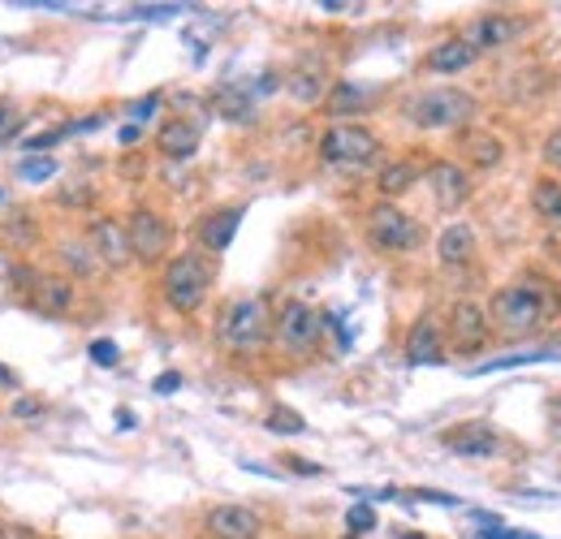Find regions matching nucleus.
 <instances>
[{
    "label": "nucleus",
    "instance_id": "obj_9",
    "mask_svg": "<svg viewBox=\"0 0 561 539\" xmlns=\"http://www.w3.org/2000/svg\"><path fill=\"white\" fill-rule=\"evenodd\" d=\"M13 285H22V298L35 316H66L73 307V280L70 276H53V272H35V268H18L13 272Z\"/></svg>",
    "mask_w": 561,
    "mask_h": 539
},
{
    "label": "nucleus",
    "instance_id": "obj_34",
    "mask_svg": "<svg viewBox=\"0 0 561 539\" xmlns=\"http://www.w3.org/2000/svg\"><path fill=\"white\" fill-rule=\"evenodd\" d=\"M173 13H186V4H139V9H130V18H173Z\"/></svg>",
    "mask_w": 561,
    "mask_h": 539
},
{
    "label": "nucleus",
    "instance_id": "obj_5",
    "mask_svg": "<svg viewBox=\"0 0 561 539\" xmlns=\"http://www.w3.org/2000/svg\"><path fill=\"white\" fill-rule=\"evenodd\" d=\"M273 337L285 354H294V358H307V354H316L320 349V337H324V316L311 307V302H302V298H289V302H280V311L273 316Z\"/></svg>",
    "mask_w": 561,
    "mask_h": 539
},
{
    "label": "nucleus",
    "instance_id": "obj_8",
    "mask_svg": "<svg viewBox=\"0 0 561 539\" xmlns=\"http://www.w3.org/2000/svg\"><path fill=\"white\" fill-rule=\"evenodd\" d=\"M126 242L139 264H160L173 251V225H169V216H160L151 207H135L126 216Z\"/></svg>",
    "mask_w": 561,
    "mask_h": 539
},
{
    "label": "nucleus",
    "instance_id": "obj_36",
    "mask_svg": "<svg viewBox=\"0 0 561 539\" xmlns=\"http://www.w3.org/2000/svg\"><path fill=\"white\" fill-rule=\"evenodd\" d=\"M156 108H160V91H151V95H142L139 104L130 108V117H135V126H139V122H151V113H156Z\"/></svg>",
    "mask_w": 561,
    "mask_h": 539
},
{
    "label": "nucleus",
    "instance_id": "obj_25",
    "mask_svg": "<svg viewBox=\"0 0 561 539\" xmlns=\"http://www.w3.org/2000/svg\"><path fill=\"white\" fill-rule=\"evenodd\" d=\"M531 211H536L540 220H549V225L561 229V182L540 177V182L531 186Z\"/></svg>",
    "mask_w": 561,
    "mask_h": 539
},
{
    "label": "nucleus",
    "instance_id": "obj_23",
    "mask_svg": "<svg viewBox=\"0 0 561 539\" xmlns=\"http://www.w3.org/2000/svg\"><path fill=\"white\" fill-rule=\"evenodd\" d=\"M423 182V164H415V160H393V164H385L380 169V195H385V203L402 199L411 186H420Z\"/></svg>",
    "mask_w": 561,
    "mask_h": 539
},
{
    "label": "nucleus",
    "instance_id": "obj_38",
    "mask_svg": "<svg viewBox=\"0 0 561 539\" xmlns=\"http://www.w3.org/2000/svg\"><path fill=\"white\" fill-rule=\"evenodd\" d=\"M61 135H66V130H44V135L26 138V151H44V147H57V142H61Z\"/></svg>",
    "mask_w": 561,
    "mask_h": 539
},
{
    "label": "nucleus",
    "instance_id": "obj_40",
    "mask_svg": "<svg viewBox=\"0 0 561 539\" xmlns=\"http://www.w3.org/2000/svg\"><path fill=\"white\" fill-rule=\"evenodd\" d=\"M549 432H553V440L561 445V398L549 402Z\"/></svg>",
    "mask_w": 561,
    "mask_h": 539
},
{
    "label": "nucleus",
    "instance_id": "obj_12",
    "mask_svg": "<svg viewBox=\"0 0 561 539\" xmlns=\"http://www.w3.org/2000/svg\"><path fill=\"white\" fill-rule=\"evenodd\" d=\"M423 182H427L432 203H436L440 211H458V207L471 203V177H467V169L454 164V160H432V164L423 169Z\"/></svg>",
    "mask_w": 561,
    "mask_h": 539
},
{
    "label": "nucleus",
    "instance_id": "obj_14",
    "mask_svg": "<svg viewBox=\"0 0 561 539\" xmlns=\"http://www.w3.org/2000/svg\"><path fill=\"white\" fill-rule=\"evenodd\" d=\"M204 531L208 539H260L264 531V518L251 509V505H211L208 518H204Z\"/></svg>",
    "mask_w": 561,
    "mask_h": 539
},
{
    "label": "nucleus",
    "instance_id": "obj_15",
    "mask_svg": "<svg viewBox=\"0 0 561 539\" xmlns=\"http://www.w3.org/2000/svg\"><path fill=\"white\" fill-rule=\"evenodd\" d=\"M440 445H445L449 454L467 458V462H484L492 454H501V436L492 432L489 423H458V427H449V432L440 436Z\"/></svg>",
    "mask_w": 561,
    "mask_h": 539
},
{
    "label": "nucleus",
    "instance_id": "obj_37",
    "mask_svg": "<svg viewBox=\"0 0 561 539\" xmlns=\"http://www.w3.org/2000/svg\"><path fill=\"white\" fill-rule=\"evenodd\" d=\"M39 410H44V402H35V398H18V402L9 405V414H13V418H35Z\"/></svg>",
    "mask_w": 561,
    "mask_h": 539
},
{
    "label": "nucleus",
    "instance_id": "obj_24",
    "mask_svg": "<svg viewBox=\"0 0 561 539\" xmlns=\"http://www.w3.org/2000/svg\"><path fill=\"white\" fill-rule=\"evenodd\" d=\"M462 151H467V160H471L476 169H496V164H501V156H505L501 138L484 135V130H471V135H462Z\"/></svg>",
    "mask_w": 561,
    "mask_h": 539
},
{
    "label": "nucleus",
    "instance_id": "obj_44",
    "mask_svg": "<svg viewBox=\"0 0 561 539\" xmlns=\"http://www.w3.org/2000/svg\"><path fill=\"white\" fill-rule=\"evenodd\" d=\"M117 138H122V142H135V138H139V126H126V130H122Z\"/></svg>",
    "mask_w": 561,
    "mask_h": 539
},
{
    "label": "nucleus",
    "instance_id": "obj_2",
    "mask_svg": "<svg viewBox=\"0 0 561 539\" xmlns=\"http://www.w3.org/2000/svg\"><path fill=\"white\" fill-rule=\"evenodd\" d=\"M216 341L229 354H255L273 341V302L268 298H233L216 316Z\"/></svg>",
    "mask_w": 561,
    "mask_h": 539
},
{
    "label": "nucleus",
    "instance_id": "obj_43",
    "mask_svg": "<svg viewBox=\"0 0 561 539\" xmlns=\"http://www.w3.org/2000/svg\"><path fill=\"white\" fill-rule=\"evenodd\" d=\"M117 427L130 432V427H135V414H130V410H117Z\"/></svg>",
    "mask_w": 561,
    "mask_h": 539
},
{
    "label": "nucleus",
    "instance_id": "obj_1",
    "mask_svg": "<svg viewBox=\"0 0 561 539\" xmlns=\"http://www.w3.org/2000/svg\"><path fill=\"white\" fill-rule=\"evenodd\" d=\"M561 316V294L558 285L549 280H514V285H501L489 302V324L505 337H531L540 329H549Z\"/></svg>",
    "mask_w": 561,
    "mask_h": 539
},
{
    "label": "nucleus",
    "instance_id": "obj_39",
    "mask_svg": "<svg viewBox=\"0 0 561 539\" xmlns=\"http://www.w3.org/2000/svg\"><path fill=\"white\" fill-rule=\"evenodd\" d=\"M151 389L169 398V393H178V389H182V376H178V371H164V376H156V385H151Z\"/></svg>",
    "mask_w": 561,
    "mask_h": 539
},
{
    "label": "nucleus",
    "instance_id": "obj_6",
    "mask_svg": "<svg viewBox=\"0 0 561 539\" xmlns=\"http://www.w3.org/2000/svg\"><path fill=\"white\" fill-rule=\"evenodd\" d=\"M367 242L385 255H407L423 242V225L398 203H376L367 211Z\"/></svg>",
    "mask_w": 561,
    "mask_h": 539
},
{
    "label": "nucleus",
    "instance_id": "obj_29",
    "mask_svg": "<svg viewBox=\"0 0 561 539\" xmlns=\"http://www.w3.org/2000/svg\"><path fill=\"white\" fill-rule=\"evenodd\" d=\"M57 173V160L53 156H35V160H22L18 164V177H26V182H48Z\"/></svg>",
    "mask_w": 561,
    "mask_h": 539
},
{
    "label": "nucleus",
    "instance_id": "obj_32",
    "mask_svg": "<svg viewBox=\"0 0 561 539\" xmlns=\"http://www.w3.org/2000/svg\"><path fill=\"white\" fill-rule=\"evenodd\" d=\"M100 367H117V358H122V349H117V341H108V337H100V341H91V349H87Z\"/></svg>",
    "mask_w": 561,
    "mask_h": 539
},
{
    "label": "nucleus",
    "instance_id": "obj_45",
    "mask_svg": "<svg viewBox=\"0 0 561 539\" xmlns=\"http://www.w3.org/2000/svg\"><path fill=\"white\" fill-rule=\"evenodd\" d=\"M0 385H18V376H13L9 367H0Z\"/></svg>",
    "mask_w": 561,
    "mask_h": 539
},
{
    "label": "nucleus",
    "instance_id": "obj_28",
    "mask_svg": "<svg viewBox=\"0 0 561 539\" xmlns=\"http://www.w3.org/2000/svg\"><path fill=\"white\" fill-rule=\"evenodd\" d=\"M53 199L61 203V207H91L95 203V186L91 182H66V186H57Z\"/></svg>",
    "mask_w": 561,
    "mask_h": 539
},
{
    "label": "nucleus",
    "instance_id": "obj_11",
    "mask_svg": "<svg viewBox=\"0 0 561 539\" xmlns=\"http://www.w3.org/2000/svg\"><path fill=\"white\" fill-rule=\"evenodd\" d=\"M445 333H449V345L458 354H480L492 341V324L489 311L480 302H454L449 320H445Z\"/></svg>",
    "mask_w": 561,
    "mask_h": 539
},
{
    "label": "nucleus",
    "instance_id": "obj_17",
    "mask_svg": "<svg viewBox=\"0 0 561 539\" xmlns=\"http://www.w3.org/2000/svg\"><path fill=\"white\" fill-rule=\"evenodd\" d=\"M407 363L411 367H436L445 363V337H440V324L432 316H420L407 333Z\"/></svg>",
    "mask_w": 561,
    "mask_h": 539
},
{
    "label": "nucleus",
    "instance_id": "obj_26",
    "mask_svg": "<svg viewBox=\"0 0 561 539\" xmlns=\"http://www.w3.org/2000/svg\"><path fill=\"white\" fill-rule=\"evenodd\" d=\"M61 264L70 268V276H95V272H100V260H95V251L87 246V238L61 242Z\"/></svg>",
    "mask_w": 561,
    "mask_h": 539
},
{
    "label": "nucleus",
    "instance_id": "obj_10",
    "mask_svg": "<svg viewBox=\"0 0 561 539\" xmlns=\"http://www.w3.org/2000/svg\"><path fill=\"white\" fill-rule=\"evenodd\" d=\"M518 35H523V22H518V18H510V13H480V18H471V22L462 26L458 39L480 57V53H501V48H510Z\"/></svg>",
    "mask_w": 561,
    "mask_h": 539
},
{
    "label": "nucleus",
    "instance_id": "obj_20",
    "mask_svg": "<svg viewBox=\"0 0 561 539\" xmlns=\"http://www.w3.org/2000/svg\"><path fill=\"white\" fill-rule=\"evenodd\" d=\"M329 69L320 66V61H302V66L289 73V82H285V91L298 100V104H320L324 95H329Z\"/></svg>",
    "mask_w": 561,
    "mask_h": 539
},
{
    "label": "nucleus",
    "instance_id": "obj_41",
    "mask_svg": "<svg viewBox=\"0 0 561 539\" xmlns=\"http://www.w3.org/2000/svg\"><path fill=\"white\" fill-rule=\"evenodd\" d=\"M480 539H540V536H527V531H505V527H492V531H480Z\"/></svg>",
    "mask_w": 561,
    "mask_h": 539
},
{
    "label": "nucleus",
    "instance_id": "obj_31",
    "mask_svg": "<svg viewBox=\"0 0 561 539\" xmlns=\"http://www.w3.org/2000/svg\"><path fill=\"white\" fill-rule=\"evenodd\" d=\"M346 527H351L354 536L376 531V509H371V505H351V509H346Z\"/></svg>",
    "mask_w": 561,
    "mask_h": 539
},
{
    "label": "nucleus",
    "instance_id": "obj_22",
    "mask_svg": "<svg viewBox=\"0 0 561 539\" xmlns=\"http://www.w3.org/2000/svg\"><path fill=\"white\" fill-rule=\"evenodd\" d=\"M423 66L432 69V73H462V69L476 66V53L454 35V39H440L436 48H427V57H423Z\"/></svg>",
    "mask_w": 561,
    "mask_h": 539
},
{
    "label": "nucleus",
    "instance_id": "obj_33",
    "mask_svg": "<svg viewBox=\"0 0 561 539\" xmlns=\"http://www.w3.org/2000/svg\"><path fill=\"white\" fill-rule=\"evenodd\" d=\"M26 220H31V216H9V220H4V238H13V242H22V246H31V242H35V229H31Z\"/></svg>",
    "mask_w": 561,
    "mask_h": 539
},
{
    "label": "nucleus",
    "instance_id": "obj_42",
    "mask_svg": "<svg viewBox=\"0 0 561 539\" xmlns=\"http://www.w3.org/2000/svg\"><path fill=\"white\" fill-rule=\"evenodd\" d=\"M285 462H289V471H298V474H320L316 462H302V458H285Z\"/></svg>",
    "mask_w": 561,
    "mask_h": 539
},
{
    "label": "nucleus",
    "instance_id": "obj_30",
    "mask_svg": "<svg viewBox=\"0 0 561 539\" xmlns=\"http://www.w3.org/2000/svg\"><path fill=\"white\" fill-rule=\"evenodd\" d=\"M220 113L229 122H251V100L238 95V91H220Z\"/></svg>",
    "mask_w": 561,
    "mask_h": 539
},
{
    "label": "nucleus",
    "instance_id": "obj_7",
    "mask_svg": "<svg viewBox=\"0 0 561 539\" xmlns=\"http://www.w3.org/2000/svg\"><path fill=\"white\" fill-rule=\"evenodd\" d=\"M380 156V138L371 135L367 126H351V122H337L320 135V160L329 169H363Z\"/></svg>",
    "mask_w": 561,
    "mask_h": 539
},
{
    "label": "nucleus",
    "instance_id": "obj_13",
    "mask_svg": "<svg viewBox=\"0 0 561 539\" xmlns=\"http://www.w3.org/2000/svg\"><path fill=\"white\" fill-rule=\"evenodd\" d=\"M87 246L95 251L100 268H126L135 255H130V242H126V225L113 220V216H95L87 225Z\"/></svg>",
    "mask_w": 561,
    "mask_h": 539
},
{
    "label": "nucleus",
    "instance_id": "obj_16",
    "mask_svg": "<svg viewBox=\"0 0 561 539\" xmlns=\"http://www.w3.org/2000/svg\"><path fill=\"white\" fill-rule=\"evenodd\" d=\"M242 207H216L208 216H199V225H195V238H199V246L208 251V255H225L229 246H233V238H238V225H242Z\"/></svg>",
    "mask_w": 561,
    "mask_h": 539
},
{
    "label": "nucleus",
    "instance_id": "obj_35",
    "mask_svg": "<svg viewBox=\"0 0 561 539\" xmlns=\"http://www.w3.org/2000/svg\"><path fill=\"white\" fill-rule=\"evenodd\" d=\"M540 156H545V164H549L553 173H561V130H553V135L545 138V151H540Z\"/></svg>",
    "mask_w": 561,
    "mask_h": 539
},
{
    "label": "nucleus",
    "instance_id": "obj_21",
    "mask_svg": "<svg viewBox=\"0 0 561 539\" xmlns=\"http://www.w3.org/2000/svg\"><path fill=\"white\" fill-rule=\"evenodd\" d=\"M376 95H380V87H367V82L346 78V82H333L324 100H329V113H333V117H354V113H363Z\"/></svg>",
    "mask_w": 561,
    "mask_h": 539
},
{
    "label": "nucleus",
    "instance_id": "obj_4",
    "mask_svg": "<svg viewBox=\"0 0 561 539\" xmlns=\"http://www.w3.org/2000/svg\"><path fill=\"white\" fill-rule=\"evenodd\" d=\"M476 95L471 91H462V87H432V91H420V95H411L407 100V122L415 126V130H462V126H471V117H476Z\"/></svg>",
    "mask_w": 561,
    "mask_h": 539
},
{
    "label": "nucleus",
    "instance_id": "obj_3",
    "mask_svg": "<svg viewBox=\"0 0 561 539\" xmlns=\"http://www.w3.org/2000/svg\"><path fill=\"white\" fill-rule=\"evenodd\" d=\"M211 285H216V264L204 251H182L173 255L160 272V298L178 311V316H195L208 302Z\"/></svg>",
    "mask_w": 561,
    "mask_h": 539
},
{
    "label": "nucleus",
    "instance_id": "obj_47",
    "mask_svg": "<svg viewBox=\"0 0 561 539\" xmlns=\"http://www.w3.org/2000/svg\"><path fill=\"white\" fill-rule=\"evenodd\" d=\"M0 539H4V531H0Z\"/></svg>",
    "mask_w": 561,
    "mask_h": 539
},
{
    "label": "nucleus",
    "instance_id": "obj_27",
    "mask_svg": "<svg viewBox=\"0 0 561 539\" xmlns=\"http://www.w3.org/2000/svg\"><path fill=\"white\" fill-rule=\"evenodd\" d=\"M268 432H277V436H298V432H307V418H302L298 410H289V405H273V410H268Z\"/></svg>",
    "mask_w": 561,
    "mask_h": 539
},
{
    "label": "nucleus",
    "instance_id": "obj_46",
    "mask_svg": "<svg viewBox=\"0 0 561 539\" xmlns=\"http://www.w3.org/2000/svg\"><path fill=\"white\" fill-rule=\"evenodd\" d=\"M0 199H4V191H0Z\"/></svg>",
    "mask_w": 561,
    "mask_h": 539
},
{
    "label": "nucleus",
    "instance_id": "obj_19",
    "mask_svg": "<svg viewBox=\"0 0 561 539\" xmlns=\"http://www.w3.org/2000/svg\"><path fill=\"white\" fill-rule=\"evenodd\" d=\"M156 147H160L164 160H191V156L199 151V126L173 117V122H164V126L156 130Z\"/></svg>",
    "mask_w": 561,
    "mask_h": 539
},
{
    "label": "nucleus",
    "instance_id": "obj_18",
    "mask_svg": "<svg viewBox=\"0 0 561 539\" xmlns=\"http://www.w3.org/2000/svg\"><path fill=\"white\" fill-rule=\"evenodd\" d=\"M476 229L467 225V220H454V225H445L440 229V238H436V260L445 264V268H462V264H471L476 260Z\"/></svg>",
    "mask_w": 561,
    "mask_h": 539
}]
</instances>
